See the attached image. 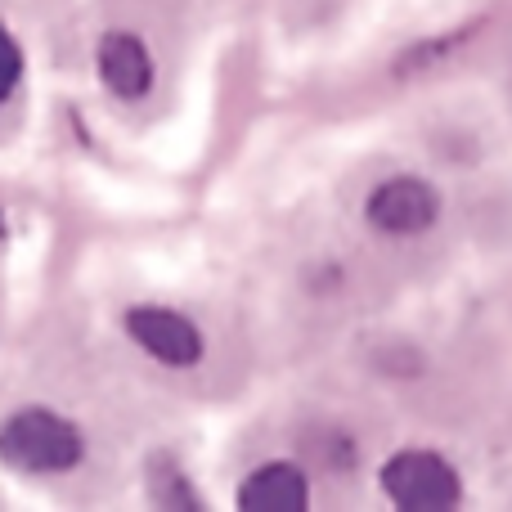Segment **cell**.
<instances>
[{"label":"cell","instance_id":"cell-7","mask_svg":"<svg viewBox=\"0 0 512 512\" xmlns=\"http://www.w3.org/2000/svg\"><path fill=\"white\" fill-rule=\"evenodd\" d=\"M18 81H23V50H18V41L0 27V104L18 90Z\"/></svg>","mask_w":512,"mask_h":512},{"label":"cell","instance_id":"cell-5","mask_svg":"<svg viewBox=\"0 0 512 512\" xmlns=\"http://www.w3.org/2000/svg\"><path fill=\"white\" fill-rule=\"evenodd\" d=\"M99 77H104V86L113 90V95H122V99L149 95L153 59H149V50H144L140 36L108 32L104 41H99Z\"/></svg>","mask_w":512,"mask_h":512},{"label":"cell","instance_id":"cell-6","mask_svg":"<svg viewBox=\"0 0 512 512\" xmlns=\"http://www.w3.org/2000/svg\"><path fill=\"white\" fill-rule=\"evenodd\" d=\"M306 499V477L292 463H265L239 486L243 512H301Z\"/></svg>","mask_w":512,"mask_h":512},{"label":"cell","instance_id":"cell-3","mask_svg":"<svg viewBox=\"0 0 512 512\" xmlns=\"http://www.w3.org/2000/svg\"><path fill=\"white\" fill-rule=\"evenodd\" d=\"M126 333L162 364H176V369H189V364L203 360V333L189 324L185 315L167 306H135L126 310Z\"/></svg>","mask_w":512,"mask_h":512},{"label":"cell","instance_id":"cell-2","mask_svg":"<svg viewBox=\"0 0 512 512\" xmlns=\"http://www.w3.org/2000/svg\"><path fill=\"white\" fill-rule=\"evenodd\" d=\"M382 490L409 512H441L459 504V472L432 450H400L382 468Z\"/></svg>","mask_w":512,"mask_h":512},{"label":"cell","instance_id":"cell-1","mask_svg":"<svg viewBox=\"0 0 512 512\" xmlns=\"http://www.w3.org/2000/svg\"><path fill=\"white\" fill-rule=\"evenodd\" d=\"M81 432L50 409H23L0 427V459L18 472H68L81 463Z\"/></svg>","mask_w":512,"mask_h":512},{"label":"cell","instance_id":"cell-4","mask_svg":"<svg viewBox=\"0 0 512 512\" xmlns=\"http://www.w3.org/2000/svg\"><path fill=\"white\" fill-rule=\"evenodd\" d=\"M436 212H441V198H436V189L418 176L387 180V185H378L369 198V221L378 225L382 234H400V239L423 234L427 225L436 221Z\"/></svg>","mask_w":512,"mask_h":512}]
</instances>
